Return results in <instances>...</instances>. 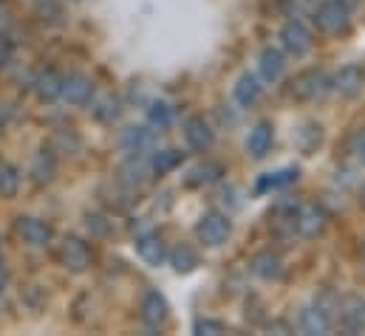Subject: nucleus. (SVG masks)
Here are the masks:
<instances>
[{
  "label": "nucleus",
  "instance_id": "nucleus-7",
  "mask_svg": "<svg viewBox=\"0 0 365 336\" xmlns=\"http://www.w3.org/2000/svg\"><path fill=\"white\" fill-rule=\"evenodd\" d=\"M60 260H63V266H66L68 271L83 274V271H88V266H91V252H88V246H86L83 241L66 238L63 246H60Z\"/></svg>",
  "mask_w": 365,
  "mask_h": 336
},
{
  "label": "nucleus",
  "instance_id": "nucleus-10",
  "mask_svg": "<svg viewBox=\"0 0 365 336\" xmlns=\"http://www.w3.org/2000/svg\"><path fill=\"white\" fill-rule=\"evenodd\" d=\"M139 311H142V322H145L148 328H159V325H165L170 308H168V300H165L159 291H148V294L142 297Z\"/></svg>",
  "mask_w": 365,
  "mask_h": 336
},
{
  "label": "nucleus",
  "instance_id": "nucleus-6",
  "mask_svg": "<svg viewBox=\"0 0 365 336\" xmlns=\"http://www.w3.org/2000/svg\"><path fill=\"white\" fill-rule=\"evenodd\" d=\"M17 235L34 249H43V246L51 243V226L46 221H40V218H31V215H20L17 218Z\"/></svg>",
  "mask_w": 365,
  "mask_h": 336
},
{
  "label": "nucleus",
  "instance_id": "nucleus-18",
  "mask_svg": "<svg viewBox=\"0 0 365 336\" xmlns=\"http://www.w3.org/2000/svg\"><path fill=\"white\" fill-rule=\"evenodd\" d=\"M331 317L320 308V305H312V308H306L303 314H300V325H303V331L306 334H329L331 331Z\"/></svg>",
  "mask_w": 365,
  "mask_h": 336
},
{
  "label": "nucleus",
  "instance_id": "nucleus-19",
  "mask_svg": "<svg viewBox=\"0 0 365 336\" xmlns=\"http://www.w3.org/2000/svg\"><path fill=\"white\" fill-rule=\"evenodd\" d=\"M34 90H37V96H40L43 102H57V99L63 96V77L54 74V71H46V74L37 77Z\"/></svg>",
  "mask_w": 365,
  "mask_h": 336
},
{
  "label": "nucleus",
  "instance_id": "nucleus-30",
  "mask_svg": "<svg viewBox=\"0 0 365 336\" xmlns=\"http://www.w3.org/2000/svg\"><path fill=\"white\" fill-rule=\"evenodd\" d=\"M349 150H351L357 159H365V127H363V130H357V133L351 136V142H349Z\"/></svg>",
  "mask_w": 365,
  "mask_h": 336
},
{
  "label": "nucleus",
  "instance_id": "nucleus-33",
  "mask_svg": "<svg viewBox=\"0 0 365 336\" xmlns=\"http://www.w3.org/2000/svg\"><path fill=\"white\" fill-rule=\"evenodd\" d=\"M3 285H6V271H3V263H0V291H3Z\"/></svg>",
  "mask_w": 365,
  "mask_h": 336
},
{
  "label": "nucleus",
  "instance_id": "nucleus-28",
  "mask_svg": "<svg viewBox=\"0 0 365 336\" xmlns=\"http://www.w3.org/2000/svg\"><path fill=\"white\" fill-rule=\"evenodd\" d=\"M31 172H34V178L43 184V181H48V178L54 175V162H51L46 153H40V156L34 159V169H31Z\"/></svg>",
  "mask_w": 365,
  "mask_h": 336
},
{
  "label": "nucleus",
  "instance_id": "nucleus-25",
  "mask_svg": "<svg viewBox=\"0 0 365 336\" xmlns=\"http://www.w3.org/2000/svg\"><path fill=\"white\" fill-rule=\"evenodd\" d=\"M20 189V169L14 164H0V195L14 198Z\"/></svg>",
  "mask_w": 365,
  "mask_h": 336
},
{
  "label": "nucleus",
  "instance_id": "nucleus-14",
  "mask_svg": "<svg viewBox=\"0 0 365 336\" xmlns=\"http://www.w3.org/2000/svg\"><path fill=\"white\" fill-rule=\"evenodd\" d=\"M252 271L258 274V277H264V280H277L280 274H283V260H280V254H274L272 249H264V252H258L252 257Z\"/></svg>",
  "mask_w": 365,
  "mask_h": 336
},
{
  "label": "nucleus",
  "instance_id": "nucleus-24",
  "mask_svg": "<svg viewBox=\"0 0 365 336\" xmlns=\"http://www.w3.org/2000/svg\"><path fill=\"white\" fill-rule=\"evenodd\" d=\"M224 175V169L218 167V164H198V167L190 169V178H187V184L190 187H201V184H212V181H218Z\"/></svg>",
  "mask_w": 365,
  "mask_h": 336
},
{
  "label": "nucleus",
  "instance_id": "nucleus-12",
  "mask_svg": "<svg viewBox=\"0 0 365 336\" xmlns=\"http://www.w3.org/2000/svg\"><path fill=\"white\" fill-rule=\"evenodd\" d=\"M363 83H365V74L360 65H343L337 74H334V90L340 93V96H346V99H354L360 90H363Z\"/></svg>",
  "mask_w": 365,
  "mask_h": 336
},
{
  "label": "nucleus",
  "instance_id": "nucleus-21",
  "mask_svg": "<svg viewBox=\"0 0 365 336\" xmlns=\"http://www.w3.org/2000/svg\"><path fill=\"white\" fill-rule=\"evenodd\" d=\"M235 99H238V105H247V107L255 105L261 99V83H258V77L241 74L238 83H235Z\"/></svg>",
  "mask_w": 365,
  "mask_h": 336
},
{
  "label": "nucleus",
  "instance_id": "nucleus-20",
  "mask_svg": "<svg viewBox=\"0 0 365 336\" xmlns=\"http://www.w3.org/2000/svg\"><path fill=\"white\" fill-rule=\"evenodd\" d=\"M122 147L128 153H148L153 147V133L148 127H130L125 136H122Z\"/></svg>",
  "mask_w": 365,
  "mask_h": 336
},
{
  "label": "nucleus",
  "instance_id": "nucleus-5",
  "mask_svg": "<svg viewBox=\"0 0 365 336\" xmlns=\"http://www.w3.org/2000/svg\"><path fill=\"white\" fill-rule=\"evenodd\" d=\"M326 90H329V77H326L323 71H317V68L303 71V74L292 83V93H294L297 99H303V102H314V99H320Z\"/></svg>",
  "mask_w": 365,
  "mask_h": 336
},
{
  "label": "nucleus",
  "instance_id": "nucleus-1",
  "mask_svg": "<svg viewBox=\"0 0 365 336\" xmlns=\"http://www.w3.org/2000/svg\"><path fill=\"white\" fill-rule=\"evenodd\" d=\"M195 235H198V241L204 246H212L215 249V246H224L227 243V238L232 235V224L221 212H204L201 221H198V226H195Z\"/></svg>",
  "mask_w": 365,
  "mask_h": 336
},
{
  "label": "nucleus",
  "instance_id": "nucleus-22",
  "mask_svg": "<svg viewBox=\"0 0 365 336\" xmlns=\"http://www.w3.org/2000/svg\"><path fill=\"white\" fill-rule=\"evenodd\" d=\"M297 175H300V169L297 167H286V169H277V172H269V175H264V178L258 181V192L280 189V187H286V184L297 181Z\"/></svg>",
  "mask_w": 365,
  "mask_h": 336
},
{
  "label": "nucleus",
  "instance_id": "nucleus-16",
  "mask_svg": "<svg viewBox=\"0 0 365 336\" xmlns=\"http://www.w3.org/2000/svg\"><path fill=\"white\" fill-rule=\"evenodd\" d=\"M148 172H150V164L139 153H130V159L119 167V181L128 184V187H139V184H145Z\"/></svg>",
  "mask_w": 365,
  "mask_h": 336
},
{
  "label": "nucleus",
  "instance_id": "nucleus-11",
  "mask_svg": "<svg viewBox=\"0 0 365 336\" xmlns=\"http://www.w3.org/2000/svg\"><path fill=\"white\" fill-rule=\"evenodd\" d=\"M337 317L343 320V325L349 331H365V297H360V294L343 297Z\"/></svg>",
  "mask_w": 365,
  "mask_h": 336
},
{
  "label": "nucleus",
  "instance_id": "nucleus-32",
  "mask_svg": "<svg viewBox=\"0 0 365 336\" xmlns=\"http://www.w3.org/2000/svg\"><path fill=\"white\" fill-rule=\"evenodd\" d=\"M9 23H11V17H9V9L0 3V31H6V28H9Z\"/></svg>",
  "mask_w": 365,
  "mask_h": 336
},
{
  "label": "nucleus",
  "instance_id": "nucleus-9",
  "mask_svg": "<svg viewBox=\"0 0 365 336\" xmlns=\"http://www.w3.org/2000/svg\"><path fill=\"white\" fill-rule=\"evenodd\" d=\"M93 96V83L86 74H68L63 77V96L68 105H88Z\"/></svg>",
  "mask_w": 365,
  "mask_h": 336
},
{
  "label": "nucleus",
  "instance_id": "nucleus-4",
  "mask_svg": "<svg viewBox=\"0 0 365 336\" xmlns=\"http://www.w3.org/2000/svg\"><path fill=\"white\" fill-rule=\"evenodd\" d=\"M280 43L289 54L294 57H303L312 51V31L300 23V20H289L283 28H280Z\"/></svg>",
  "mask_w": 365,
  "mask_h": 336
},
{
  "label": "nucleus",
  "instance_id": "nucleus-29",
  "mask_svg": "<svg viewBox=\"0 0 365 336\" xmlns=\"http://www.w3.org/2000/svg\"><path fill=\"white\" fill-rule=\"evenodd\" d=\"M192 331L198 336H215V334H224V322H218V320H195V325H192Z\"/></svg>",
  "mask_w": 365,
  "mask_h": 336
},
{
  "label": "nucleus",
  "instance_id": "nucleus-2",
  "mask_svg": "<svg viewBox=\"0 0 365 336\" xmlns=\"http://www.w3.org/2000/svg\"><path fill=\"white\" fill-rule=\"evenodd\" d=\"M314 20H317V26H320L323 31L340 34V31L349 28V9H346L340 0H326V3L317 6Z\"/></svg>",
  "mask_w": 365,
  "mask_h": 336
},
{
  "label": "nucleus",
  "instance_id": "nucleus-27",
  "mask_svg": "<svg viewBox=\"0 0 365 336\" xmlns=\"http://www.w3.org/2000/svg\"><path fill=\"white\" fill-rule=\"evenodd\" d=\"M170 119H173V107H170V105L156 102V105L150 107V122H153L156 127H168V125H170Z\"/></svg>",
  "mask_w": 365,
  "mask_h": 336
},
{
  "label": "nucleus",
  "instance_id": "nucleus-35",
  "mask_svg": "<svg viewBox=\"0 0 365 336\" xmlns=\"http://www.w3.org/2000/svg\"><path fill=\"white\" fill-rule=\"evenodd\" d=\"M363 198H365V189H363Z\"/></svg>",
  "mask_w": 365,
  "mask_h": 336
},
{
  "label": "nucleus",
  "instance_id": "nucleus-3",
  "mask_svg": "<svg viewBox=\"0 0 365 336\" xmlns=\"http://www.w3.org/2000/svg\"><path fill=\"white\" fill-rule=\"evenodd\" d=\"M292 224L303 238H317L326 226V212L317 204H300L292 215Z\"/></svg>",
  "mask_w": 365,
  "mask_h": 336
},
{
  "label": "nucleus",
  "instance_id": "nucleus-8",
  "mask_svg": "<svg viewBox=\"0 0 365 336\" xmlns=\"http://www.w3.org/2000/svg\"><path fill=\"white\" fill-rule=\"evenodd\" d=\"M184 139H187V145H190L192 150L207 153V150L212 147V142H215V133H212V127H210L201 116H190V119L184 122Z\"/></svg>",
  "mask_w": 365,
  "mask_h": 336
},
{
  "label": "nucleus",
  "instance_id": "nucleus-34",
  "mask_svg": "<svg viewBox=\"0 0 365 336\" xmlns=\"http://www.w3.org/2000/svg\"><path fill=\"white\" fill-rule=\"evenodd\" d=\"M340 3H343L346 9H351V6H357V0H340Z\"/></svg>",
  "mask_w": 365,
  "mask_h": 336
},
{
  "label": "nucleus",
  "instance_id": "nucleus-26",
  "mask_svg": "<svg viewBox=\"0 0 365 336\" xmlns=\"http://www.w3.org/2000/svg\"><path fill=\"white\" fill-rule=\"evenodd\" d=\"M170 263H173V268H176L179 274H190V271L198 266V257H195V252H192L190 246H179V249L170 252Z\"/></svg>",
  "mask_w": 365,
  "mask_h": 336
},
{
  "label": "nucleus",
  "instance_id": "nucleus-13",
  "mask_svg": "<svg viewBox=\"0 0 365 336\" xmlns=\"http://www.w3.org/2000/svg\"><path fill=\"white\" fill-rule=\"evenodd\" d=\"M272 125L269 122H258L252 130H250V136H247V153L252 156V159H264L269 150H272Z\"/></svg>",
  "mask_w": 365,
  "mask_h": 336
},
{
  "label": "nucleus",
  "instance_id": "nucleus-23",
  "mask_svg": "<svg viewBox=\"0 0 365 336\" xmlns=\"http://www.w3.org/2000/svg\"><path fill=\"white\" fill-rule=\"evenodd\" d=\"M179 164H182V153H179V150H156L153 159H150V169L159 172V175L176 169Z\"/></svg>",
  "mask_w": 365,
  "mask_h": 336
},
{
  "label": "nucleus",
  "instance_id": "nucleus-36",
  "mask_svg": "<svg viewBox=\"0 0 365 336\" xmlns=\"http://www.w3.org/2000/svg\"><path fill=\"white\" fill-rule=\"evenodd\" d=\"M363 74H365V68H363Z\"/></svg>",
  "mask_w": 365,
  "mask_h": 336
},
{
  "label": "nucleus",
  "instance_id": "nucleus-17",
  "mask_svg": "<svg viewBox=\"0 0 365 336\" xmlns=\"http://www.w3.org/2000/svg\"><path fill=\"white\" fill-rule=\"evenodd\" d=\"M258 68H261V77L267 83H277L283 77V71H286V57L277 48H264L261 60H258Z\"/></svg>",
  "mask_w": 365,
  "mask_h": 336
},
{
  "label": "nucleus",
  "instance_id": "nucleus-15",
  "mask_svg": "<svg viewBox=\"0 0 365 336\" xmlns=\"http://www.w3.org/2000/svg\"><path fill=\"white\" fill-rule=\"evenodd\" d=\"M136 252H139V257H142L148 266H162V263L168 260V249H165L162 238H156V235H142V238L136 241Z\"/></svg>",
  "mask_w": 365,
  "mask_h": 336
},
{
  "label": "nucleus",
  "instance_id": "nucleus-31",
  "mask_svg": "<svg viewBox=\"0 0 365 336\" xmlns=\"http://www.w3.org/2000/svg\"><path fill=\"white\" fill-rule=\"evenodd\" d=\"M9 60H11V46H9V43L0 37V65H6Z\"/></svg>",
  "mask_w": 365,
  "mask_h": 336
}]
</instances>
